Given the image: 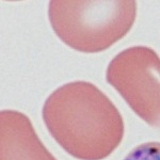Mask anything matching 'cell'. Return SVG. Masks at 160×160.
<instances>
[{
  "mask_svg": "<svg viewBox=\"0 0 160 160\" xmlns=\"http://www.w3.org/2000/svg\"><path fill=\"white\" fill-rule=\"evenodd\" d=\"M0 160H57L45 148L24 113L0 112Z\"/></svg>",
  "mask_w": 160,
  "mask_h": 160,
  "instance_id": "cell-4",
  "label": "cell"
},
{
  "mask_svg": "<svg viewBox=\"0 0 160 160\" xmlns=\"http://www.w3.org/2000/svg\"><path fill=\"white\" fill-rule=\"evenodd\" d=\"M106 80L148 125L160 129V57L146 46L118 53L106 71Z\"/></svg>",
  "mask_w": 160,
  "mask_h": 160,
  "instance_id": "cell-3",
  "label": "cell"
},
{
  "mask_svg": "<svg viewBox=\"0 0 160 160\" xmlns=\"http://www.w3.org/2000/svg\"><path fill=\"white\" fill-rule=\"evenodd\" d=\"M123 160H160V142H146L136 146Z\"/></svg>",
  "mask_w": 160,
  "mask_h": 160,
  "instance_id": "cell-5",
  "label": "cell"
},
{
  "mask_svg": "<svg viewBox=\"0 0 160 160\" xmlns=\"http://www.w3.org/2000/svg\"><path fill=\"white\" fill-rule=\"evenodd\" d=\"M133 0H52L48 18L56 35L68 47L84 53L104 51L132 28Z\"/></svg>",
  "mask_w": 160,
  "mask_h": 160,
  "instance_id": "cell-2",
  "label": "cell"
},
{
  "mask_svg": "<svg viewBox=\"0 0 160 160\" xmlns=\"http://www.w3.org/2000/svg\"><path fill=\"white\" fill-rule=\"evenodd\" d=\"M44 124L55 141L78 160H102L121 144L125 126L109 97L87 81L65 83L45 100Z\"/></svg>",
  "mask_w": 160,
  "mask_h": 160,
  "instance_id": "cell-1",
  "label": "cell"
}]
</instances>
